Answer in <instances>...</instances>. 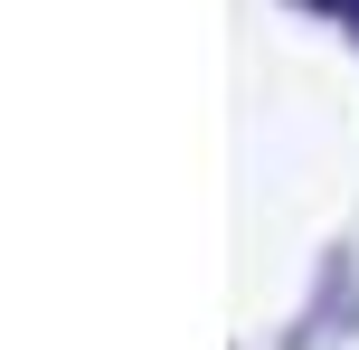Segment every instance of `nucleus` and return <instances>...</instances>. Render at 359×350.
<instances>
[{"label":"nucleus","mask_w":359,"mask_h":350,"mask_svg":"<svg viewBox=\"0 0 359 350\" xmlns=\"http://www.w3.org/2000/svg\"><path fill=\"white\" fill-rule=\"evenodd\" d=\"M341 10H359V0H341Z\"/></svg>","instance_id":"f257e3e1"}]
</instances>
